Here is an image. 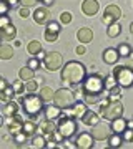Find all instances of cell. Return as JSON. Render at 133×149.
I'll return each instance as SVG.
<instances>
[{"mask_svg": "<svg viewBox=\"0 0 133 149\" xmlns=\"http://www.w3.org/2000/svg\"><path fill=\"white\" fill-rule=\"evenodd\" d=\"M87 78V70L80 61H67L62 68V83L68 86H78Z\"/></svg>", "mask_w": 133, "mask_h": 149, "instance_id": "cell-1", "label": "cell"}, {"mask_svg": "<svg viewBox=\"0 0 133 149\" xmlns=\"http://www.w3.org/2000/svg\"><path fill=\"white\" fill-rule=\"evenodd\" d=\"M100 116L108 119V121H113L117 118L123 116V104L120 100H112V98H106L100 103Z\"/></svg>", "mask_w": 133, "mask_h": 149, "instance_id": "cell-2", "label": "cell"}, {"mask_svg": "<svg viewBox=\"0 0 133 149\" xmlns=\"http://www.w3.org/2000/svg\"><path fill=\"white\" fill-rule=\"evenodd\" d=\"M20 103L23 106V111L30 116V119H35V118L43 111V100L40 95H33V93H28L27 96H22Z\"/></svg>", "mask_w": 133, "mask_h": 149, "instance_id": "cell-3", "label": "cell"}, {"mask_svg": "<svg viewBox=\"0 0 133 149\" xmlns=\"http://www.w3.org/2000/svg\"><path fill=\"white\" fill-rule=\"evenodd\" d=\"M83 95H95V96H100L103 91L106 90V85H105V78L98 73H93V74H88L83 81Z\"/></svg>", "mask_w": 133, "mask_h": 149, "instance_id": "cell-4", "label": "cell"}, {"mask_svg": "<svg viewBox=\"0 0 133 149\" xmlns=\"http://www.w3.org/2000/svg\"><path fill=\"white\" fill-rule=\"evenodd\" d=\"M57 129L58 133L63 136L65 139H70L77 136L78 131V124H77V118H68V116H60V119L57 121Z\"/></svg>", "mask_w": 133, "mask_h": 149, "instance_id": "cell-5", "label": "cell"}, {"mask_svg": "<svg viewBox=\"0 0 133 149\" xmlns=\"http://www.w3.org/2000/svg\"><path fill=\"white\" fill-rule=\"evenodd\" d=\"M113 76L122 88H132L133 86V68L132 66H117L113 70Z\"/></svg>", "mask_w": 133, "mask_h": 149, "instance_id": "cell-6", "label": "cell"}, {"mask_svg": "<svg viewBox=\"0 0 133 149\" xmlns=\"http://www.w3.org/2000/svg\"><path fill=\"white\" fill-rule=\"evenodd\" d=\"M52 101L55 103L57 106H60L62 109H65V108L73 106L75 104V93L67 90V88H60V90L55 91V96H53Z\"/></svg>", "mask_w": 133, "mask_h": 149, "instance_id": "cell-7", "label": "cell"}, {"mask_svg": "<svg viewBox=\"0 0 133 149\" xmlns=\"http://www.w3.org/2000/svg\"><path fill=\"white\" fill-rule=\"evenodd\" d=\"M43 66L48 71H57V70L63 68V58L58 52H48L47 56L43 58Z\"/></svg>", "mask_w": 133, "mask_h": 149, "instance_id": "cell-8", "label": "cell"}, {"mask_svg": "<svg viewBox=\"0 0 133 149\" xmlns=\"http://www.w3.org/2000/svg\"><path fill=\"white\" fill-rule=\"evenodd\" d=\"M122 18V10H120V7L112 3V5H106L105 12H103V23H105L106 27L108 25H112L115 22H118Z\"/></svg>", "mask_w": 133, "mask_h": 149, "instance_id": "cell-9", "label": "cell"}, {"mask_svg": "<svg viewBox=\"0 0 133 149\" xmlns=\"http://www.w3.org/2000/svg\"><path fill=\"white\" fill-rule=\"evenodd\" d=\"M96 139L93 138L91 133H80L75 136V144H77V149H91L93 144H95Z\"/></svg>", "mask_w": 133, "mask_h": 149, "instance_id": "cell-10", "label": "cell"}, {"mask_svg": "<svg viewBox=\"0 0 133 149\" xmlns=\"http://www.w3.org/2000/svg\"><path fill=\"white\" fill-rule=\"evenodd\" d=\"M33 20H35L37 25H47L48 22L52 20L48 7H37L35 12H33Z\"/></svg>", "mask_w": 133, "mask_h": 149, "instance_id": "cell-11", "label": "cell"}, {"mask_svg": "<svg viewBox=\"0 0 133 149\" xmlns=\"http://www.w3.org/2000/svg\"><path fill=\"white\" fill-rule=\"evenodd\" d=\"M91 134H93V138H95L96 141H105V139H108L113 134V131H112V128H106V126H103V124L98 123L96 126H93Z\"/></svg>", "mask_w": 133, "mask_h": 149, "instance_id": "cell-12", "label": "cell"}, {"mask_svg": "<svg viewBox=\"0 0 133 149\" xmlns=\"http://www.w3.org/2000/svg\"><path fill=\"white\" fill-rule=\"evenodd\" d=\"M98 10H100V5H98L96 0H83V3H82V12H83L87 17L96 15Z\"/></svg>", "mask_w": 133, "mask_h": 149, "instance_id": "cell-13", "label": "cell"}, {"mask_svg": "<svg viewBox=\"0 0 133 149\" xmlns=\"http://www.w3.org/2000/svg\"><path fill=\"white\" fill-rule=\"evenodd\" d=\"M101 56H103V61L108 63V65H115L118 60L122 58V56H120V52H118V48H113V47L106 48Z\"/></svg>", "mask_w": 133, "mask_h": 149, "instance_id": "cell-14", "label": "cell"}, {"mask_svg": "<svg viewBox=\"0 0 133 149\" xmlns=\"http://www.w3.org/2000/svg\"><path fill=\"white\" fill-rule=\"evenodd\" d=\"M62 108L57 106L55 103L53 104H50V106L43 108V114H45V119H50V121H55V119H58L60 116H62Z\"/></svg>", "mask_w": 133, "mask_h": 149, "instance_id": "cell-15", "label": "cell"}, {"mask_svg": "<svg viewBox=\"0 0 133 149\" xmlns=\"http://www.w3.org/2000/svg\"><path fill=\"white\" fill-rule=\"evenodd\" d=\"M0 37H2V40H5V42L13 40V38L17 37L15 25H13V23H10V25H5V27H0Z\"/></svg>", "mask_w": 133, "mask_h": 149, "instance_id": "cell-16", "label": "cell"}, {"mask_svg": "<svg viewBox=\"0 0 133 149\" xmlns=\"http://www.w3.org/2000/svg\"><path fill=\"white\" fill-rule=\"evenodd\" d=\"M110 128H112L113 133L122 134L123 131L128 128V121H127V119H125L123 116H120V118H117V119H113L112 124H110Z\"/></svg>", "mask_w": 133, "mask_h": 149, "instance_id": "cell-17", "label": "cell"}, {"mask_svg": "<svg viewBox=\"0 0 133 149\" xmlns=\"http://www.w3.org/2000/svg\"><path fill=\"white\" fill-rule=\"evenodd\" d=\"M77 38H78L80 43H90L93 40V30L88 27H83V28H78L77 32Z\"/></svg>", "mask_w": 133, "mask_h": 149, "instance_id": "cell-18", "label": "cell"}, {"mask_svg": "<svg viewBox=\"0 0 133 149\" xmlns=\"http://www.w3.org/2000/svg\"><path fill=\"white\" fill-rule=\"evenodd\" d=\"M80 121L83 123L85 126H96L100 123V113H95V111H88L85 116L82 118Z\"/></svg>", "mask_w": 133, "mask_h": 149, "instance_id": "cell-19", "label": "cell"}, {"mask_svg": "<svg viewBox=\"0 0 133 149\" xmlns=\"http://www.w3.org/2000/svg\"><path fill=\"white\" fill-rule=\"evenodd\" d=\"M15 114H18V104H17L13 100L7 101L4 104V116L5 118H13Z\"/></svg>", "mask_w": 133, "mask_h": 149, "instance_id": "cell-20", "label": "cell"}, {"mask_svg": "<svg viewBox=\"0 0 133 149\" xmlns=\"http://www.w3.org/2000/svg\"><path fill=\"white\" fill-rule=\"evenodd\" d=\"M55 131H57V124L53 121H50V119H47V121L40 126V133H42L43 136H47V139L52 138V134L55 133Z\"/></svg>", "mask_w": 133, "mask_h": 149, "instance_id": "cell-21", "label": "cell"}, {"mask_svg": "<svg viewBox=\"0 0 133 149\" xmlns=\"http://www.w3.org/2000/svg\"><path fill=\"white\" fill-rule=\"evenodd\" d=\"M73 113H75V118L77 119H82L88 113V108H87V103L85 101H77L73 104Z\"/></svg>", "mask_w": 133, "mask_h": 149, "instance_id": "cell-22", "label": "cell"}, {"mask_svg": "<svg viewBox=\"0 0 133 149\" xmlns=\"http://www.w3.org/2000/svg\"><path fill=\"white\" fill-rule=\"evenodd\" d=\"M42 50L43 48H42V45H40L38 40H32V42H28V45H27V53L32 55V56H37Z\"/></svg>", "mask_w": 133, "mask_h": 149, "instance_id": "cell-23", "label": "cell"}, {"mask_svg": "<svg viewBox=\"0 0 133 149\" xmlns=\"http://www.w3.org/2000/svg\"><path fill=\"white\" fill-rule=\"evenodd\" d=\"M23 131L28 134V138H30V136H35L37 131H38V124H35L33 119H27V121L23 123Z\"/></svg>", "mask_w": 133, "mask_h": 149, "instance_id": "cell-24", "label": "cell"}, {"mask_svg": "<svg viewBox=\"0 0 133 149\" xmlns=\"http://www.w3.org/2000/svg\"><path fill=\"white\" fill-rule=\"evenodd\" d=\"M17 93H15V90H13V86H7L5 90H2L0 91V100H2V101L4 103H7V101H10L12 98H13V96H15Z\"/></svg>", "mask_w": 133, "mask_h": 149, "instance_id": "cell-25", "label": "cell"}, {"mask_svg": "<svg viewBox=\"0 0 133 149\" xmlns=\"http://www.w3.org/2000/svg\"><path fill=\"white\" fill-rule=\"evenodd\" d=\"M123 141H125V139L122 138V134H117V133H113L110 138L106 139V143H108L110 148H120L123 144Z\"/></svg>", "mask_w": 133, "mask_h": 149, "instance_id": "cell-26", "label": "cell"}, {"mask_svg": "<svg viewBox=\"0 0 133 149\" xmlns=\"http://www.w3.org/2000/svg\"><path fill=\"white\" fill-rule=\"evenodd\" d=\"M18 76H20V80H23V81L33 80V78H35V70H32L30 66H23V68L20 70Z\"/></svg>", "mask_w": 133, "mask_h": 149, "instance_id": "cell-27", "label": "cell"}, {"mask_svg": "<svg viewBox=\"0 0 133 149\" xmlns=\"http://www.w3.org/2000/svg\"><path fill=\"white\" fill-rule=\"evenodd\" d=\"M47 136H43L42 133L40 134H35L32 139V146L33 148H47Z\"/></svg>", "mask_w": 133, "mask_h": 149, "instance_id": "cell-28", "label": "cell"}, {"mask_svg": "<svg viewBox=\"0 0 133 149\" xmlns=\"http://www.w3.org/2000/svg\"><path fill=\"white\" fill-rule=\"evenodd\" d=\"M0 58L2 60L13 58V48H12L10 45H2V47H0Z\"/></svg>", "mask_w": 133, "mask_h": 149, "instance_id": "cell-29", "label": "cell"}, {"mask_svg": "<svg viewBox=\"0 0 133 149\" xmlns=\"http://www.w3.org/2000/svg\"><path fill=\"white\" fill-rule=\"evenodd\" d=\"M120 32H122V25L118 23V22H115V23H112V25H108V30H106V35L110 38H115L120 35Z\"/></svg>", "mask_w": 133, "mask_h": 149, "instance_id": "cell-30", "label": "cell"}, {"mask_svg": "<svg viewBox=\"0 0 133 149\" xmlns=\"http://www.w3.org/2000/svg\"><path fill=\"white\" fill-rule=\"evenodd\" d=\"M118 52H120V56H122V58H130V56H133V50L128 43L118 45Z\"/></svg>", "mask_w": 133, "mask_h": 149, "instance_id": "cell-31", "label": "cell"}, {"mask_svg": "<svg viewBox=\"0 0 133 149\" xmlns=\"http://www.w3.org/2000/svg\"><path fill=\"white\" fill-rule=\"evenodd\" d=\"M20 131H23V123L17 121V119L12 118V123L8 124V133H10V134H17V133H20Z\"/></svg>", "mask_w": 133, "mask_h": 149, "instance_id": "cell-32", "label": "cell"}, {"mask_svg": "<svg viewBox=\"0 0 133 149\" xmlns=\"http://www.w3.org/2000/svg\"><path fill=\"white\" fill-rule=\"evenodd\" d=\"M40 96H42L43 101H50V100H53V96H55V91L52 88H48V86H43L42 90H40Z\"/></svg>", "mask_w": 133, "mask_h": 149, "instance_id": "cell-33", "label": "cell"}, {"mask_svg": "<svg viewBox=\"0 0 133 149\" xmlns=\"http://www.w3.org/2000/svg\"><path fill=\"white\" fill-rule=\"evenodd\" d=\"M12 86H13V90H15L17 95H23V93L27 91L25 85H23V80H17V81H13V83H12Z\"/></svg>", "mask_w": 133, "mask_h": 149, "instance_id": "cell-34", "label": "cell"}, {"mask_svg": "<svg viewBox=\"0 0 133 149\" xmlns=\"http://www.w3.org/2000/svg\"><path fill=\"white\" fill-rule=\"evenodd\" d=\"M25 88H27V93H35L38 90V83L35 80H28L25 81Z\"/></svg>", "mask_w": 133, "mask_h": 149, "instance_id": "cell-35", "label": "cell"}, {"mask_svg": "<svg viewBox=\"0 0 133 149\" xmlns=\"http://www.w3.org/2000/svg\"><path fill=\"white\" fill-rule=\"evenodd\" d=\"M27 138H28V134H27L25 131H20V133L13 134V141H15L17 144H23L27 141Z\"/></svg>", "mask_w": 133, "mask_h": 149, "instance_id": "cell-36", "label": "cell"}, {"mask_svg": "<svg viewBox=\"0 0 133 149\" xmlns=\"http://www.w3.org/2000/svg\"><path fill=\"white\" fill-rule=\"evenodd\" d=\"M105 85H106V90L110 91V90H113L115 86H118V83H117V80H115V76H113V73L108 76V78H105Z\"/></svg>", "mask_w": 133, "mask_h": 149, "instance_id": "cell-37", "label": "cell"}, {"mask_svg": "<svg viewBox=\"0 0 133 149\" xmlns=\"http://www.w3.org/2000/svg\"><path fill=\"white\" fill-rule=\"evenodd\" d=\"M83 101L87 104H95V103H100V96L95 95H83Z\"/></svg>", "mask_w": 133, "mask_h": 149, "instance_id": "cell-38", "label": "cell"}, {"mask_svg": "<svg viewBox=\"0 0 133 149\" xmlns=\"http://www.w3.org/2000/svg\"><path fill=\"white\" fill-rule=\"evenodd\" d=\"M45 27H47L48 32H55V33H58V32H60V23H58V22L50 20V22L47 23V25H45Z\"/></svg>", "mask_w": 133, "mask_h": 149, "instance_id": "cell-39", "label": "cell"}, {"mask_svg": "<svg viewBox=\"0 0 133 149\" xmlns=\"http://www.w3.org/2000/svg\"><path fill=\"white\" fill-rule=\"evenodd\" d=\"M20 5H22V7H28V8H32V7L42 5V2H40V0H20Z\"/></svg>", "mask_w": 133, "mask_h": 149, "instance_id": "cell-40", "label": "cell"}, {"mask_svg": "<svg viewBox=\"0 0 133 149\" xmlns=\"http://www.w3.org/2000/svg\"><path fill=\"white\" fill-rule=\"evenodd\" d=\"M122 138L127 141V143H133V128H127L122 133Z\"/></svg>", "mask_w": 133, "mask_h": 149, "instance_id": "cell-41", "label": "cell"}, {"mask_svg": "<svg viewBox=\"0 0 133 149\" xmlns=\"http://www.w3.org/2000/svg\"><path fill=\"white\" fill-rule=\"evenodd\" d=\"M43 37H45V40L47 42H57V38H58V33H55V32H48V30H45V33H43Z\"/></svg>", "mask_w": 133, "mask_h": 149, "instance_id": "cell-42", "label": "cell"}, {"mask_svg": "<svg viewBox=\"0 0 133 149\" xmlns=\"http://www.w3.org/2000/svg\"><path fill=\"white\" fill-rule=\"evenodd\" d=\"M27 66H30L32 70L37 71V70L40 68V60H38V58H30L28 61H27Z\"/></svg>", "mask_w": 133, "mask_h": 149, "instance_id": "cell-43", "label": "cell"}, {"mask_svg": "<svg viewBox=\"0 0 133 149\" xmlns=\"http://www.w3.org/2000/svg\"><path fill=\"white\" fill-rule=\"evenodd\" d=\"M70 22H72V13H70V12H63V13L60 15V23L67 25V23H70Z\"/></svg>", "mask_w": 133, "mask_h": 149, "instance_id": "cell-44", "label": "cell"}, {"mask_svg": "<svg viewBox=\"0 0 133 149\" xmlns=\"http://www.w3.org/2000/svg\"><path fill=\"white\" fill-rule=\"evenodd\" d=\"M18 15H20L22 18H28V17H30V8H28V7H22V8H18Z\"/></svg>", "mask_w": 133, "mask_h": 149, "instance_id": "cell-45", "label": "cell"}, {"mask_svg": "<svg viewBox=\"0 0 133 149\" xmlns=\"http://www.w3.org/2000/svg\"><path fill=\"white\" fill-rule=\"evenodd\" d=\"M5 25H10V18H8V15H2V18H0V27H5Z\"/></svg>", "mask_w": 133, "mask_h": 149, "instance_id": "cell-46", "label": "cell"}, {"mask_svg": "<svg viewBox=\"0 0 133 149\" xmlns=\"http://www.w3.org/2000/svg\"><path fill=\"white\" fill-rule=\"evenodd\" d=\"M75 52H77V55H83L87 52V48L83 47V45H78V47L75 48Z\"/></svg>", "mask_w": 133, "mask_h": 149, "instance_id": "cell-47", "label": "cell"}, {"mask_svg": "<svg viewBox=\"0 0 133 149\" xmlns=\"http://www.w3.org/2000/svg\"><path fill=\"white\" fill-rule=\"evenodd\" d=\"M62 148H77V144H75V143H70L68 139H65V143L62 144Z\"/></svg>", "mask_w": 133, "mask_h": 149, "instance_id": "cell-48", "label": "cell"}, {"mask_svg": "<svg viewBox=\"0 0 133 149\" xmlns=\"http://www.w3.org/2000/svg\"><path fill=\"white\" fill-rule=\"evenodd\" d=\"M7 86H10V85L7 83V80H5V78H2V80H0V91H2V90H5Z\"/></svg>", "mask_w": 133, "mask_h": 149, "instance_id": "cell-49", "label": "cell"}, {"mask_svg": "<svg viewBox=\"0 0 133 149\" xmlns=\"http://www.w3.org/2000/svg\"><path fill=\"white\" fill-rule=\"evenodd\" d=\"M37 56H38V60H42V61H43V58L47 56V52H43V50H42V52H40V53L37 55Z\"/></svg>", "mask_w": 133, "mask_h": 149, "instance_id": "cell-50", "label": "cell"}, {"mask_svg": "<svg viewBox=\"0 0 133 149\" xmlns=\"http://www.w3.org/2000/svg\"><path fill=\"white\" fill-rule=\"evenodd\" d=\"M42 2V5H52L53 3V0H40Z\"/></svg>", "mask_w": 133, "mask_h": 149, "instance_id": "cell-51", "label": "cell"}, {"mask_svg": "<svg viewBox=\"0 0 133 149\" xmlns=\"http://www.w3.org/2000/svg\"><path fill=\"white\" fill-rule=\"evenodd\" d=\"M8 3H10L12 7H15L17 3H20V0H8Z\"/></svg>", "mask_w": 133, "mask_h": 149, "instance_id": "cell-52", "label": "cell"}, {"mask_svg": "<svg viewBox=\"0 0 133 149\" xmlns=\"http://www.w3.org/2000/svg\"><path fill=\"white\" fill-rule=\"evenodd\" d=\"M130 32H132V35H133V22H132V25H130Z\"/></svg>", "mask_w": 133, "mask_h": 149, "instance_id": "cell-53", "label": "cell"}]
</instances>
